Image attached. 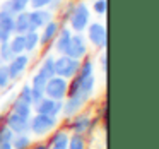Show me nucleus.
<instances>
[{
    "instance_id": "f257e3e1",
    "label": "nucleus",
    "mask_w": 159,
    "mask_h": 149,
    "mask_svg": "<svg viewBox=\"0 0 159 149\" xmlns=\"http://www.w3.org/2000/svg\"><path fill=\"white\" fill-rule=\"evenodd\" d=\"M67 93H69V82H67V79L53 76L46 81V86H45V96L46 98L55 100V101H62L67 96Z\"/></svg>"
},
{
    "instance_id": "f03ea898",
    "label": "nucleus",
    "mask_w": 159,
    "mask_h": 149,
    "mask_svg": "<svg viewBox=\"0 0 159 149\" xmlns=\"http://www.w3.org/2000/svg\"><path fill=\"white\" fill-rule=\"evenodd\" d=\"M80 62L75 58H70L69 55H62L58 60H55V76L63 77V79H70L75 77L79 72Z\"/></svg>"
},
{
    "instance_id": "7ed1b4c3",
    "label": "nucleus",
    "mask_w": 159,
    "mask_h": 149,
    "mask_svg": "<svg viewBox=\"0 0 159 149\" xmlns=\"http://www.w3.org/2000/svg\"><path fill=\"white\" fill-rule=\"evenodd\" d=\"M57 123H58L57 117L38 113L33 120H29V130L36 135H46L50 130H53L57 127Z\"/></svg>"
},
{
    "instance_id": "20e7f679",
    "label": "nucleus",
    "mask_w": 159,
    "mask_h": 149,
    "mask_svg": "<svg viewBox=\"0 0 159 149\" xmlns=\"http://www.w3.org/2000/svg\"><path fill=\"white\" fill-rule=\"evenodd\" d=\"M69 17H70V26H72V29L77 33H80L87 28V24H89V9L84 4H79L72 9Z\"/></svg>"
},
{
    "instance_id": "39448f33",
    "label": "nucleus",
    "mask_w": 159,
    "mask_h": 149,
    "mask_svg": "<svg viewBox=\"0 0 159 149\" xmlns=\"http://www.w3.org/2000/svg\"><path fill=\"white\" fill-rule=\"evenodd\" d=\"M87 53V46H86V41L80 35H75L70 38V43L67 46V52L65 55H69L70 58H75V60H80L82 57H86Z\"/></svg>"
},
{
    "instance_id": "423d86ee",
    "label": "nucleus",
    "mask_w": 159,
    "mask_h": 149,
    "mask_svg": "<svg viewBox=\"0 0 159 149\" xmlns=\"http://www.w3.org/2000/svg\"><path fill=\"white\" fill-rule=\"evenodd\" d=\"M5 122H7V127L14 134H26V132H29V118H24L21 115L14 113V111H11L7 115V120Z\"/></svg>"
},
{
    "instance_id": "0eeeda50",
    "label": "nucleus",
    "mask_w": 159,
    "mask_h": 149,
    "mask_svg": "<svg viewBox=\"0 0 159 149\" xmlns=\"http://www.w3.org/2000/svg\"><path fill=\"white\" fill-rule=\"evenodd\" d=\"M87 38H89V41L94 46L103 48V46H106V28L103 24H99V22H94L87 29Z\"/></svg>"
},
{
    "instance_id": "6e6552de",
    "label": "nucleus",
    "mask_w": 159,
    "mask_h": 149,
    "mask_svg": "<svg viewBox=\"0 0 159 149\" xmlns=\"http://www.w3.org/2000/svg\"><path fill=\"white\" fill-rule=\"evenodd\" d=\"M63 103L62 101H55L50 100V98H43L41 101L36 103V111L41 115H52V117H57V115L62 111Z\"/></svg>"
},
{
    "instance_id": "1a4fd4ad",
    "label": "nucleus",
    "mask_w": 159,
    "mask_h": 149,
    "mask_svg": "<svg viewBox=\"0 0 159 149\" xmlns=\"http://www.w3.org/2000/svg\"><path fill=\"white\" fill-rule=\"evenodd\" d=\"M87 101L86 96H82V94H74V96H67V101L65 105L62 106V111L65 117H72V115H75L77 111L80 110V108L84 106V103Z\"/></svg>"
},
{
    "instance_id": "9d476101",
    "label": "nucleus",
    "mask_w": 159,
    "mask_h": 149,
    "mask_svg": "<svg viewBox=\"0 0 159 149\" xmlns=\"http://www.w3.org/2000/svg\"><path fill=\"white\" fill-rule=\"evenodd\" d=\"M52 21V12L50 11H41V9H34L29 12V24H31V31H36L38 28H43Z\"/></svg>"
},
{
    "instance_id": "9b49d317",
    "label": "nucleus",
    "mask_w": 159,
    "mask_h": 149,
    "mask_svg": "<svg viewBox=\"0 0 159 149\" xmlns=\"http://www.w3.org/2000/svg\"><path fill=\"white\" fill-rule=\"evenodd\" d=\"M28 62H29V58H28L26 55H22V53H21V55H16L14 58L9 62V65H7V70H9V76H11V79H17V77L26 70Z\"/></svg>"
},
{
    "instance_id": "f8f14e48",
    "label": "nucleus",
    "mask_w": 159,
    "mask_h": 149,
    "mask_svg": "<svg viewBox=\"0 0 159 149\" xmlns=\"http://www.w3.org/2000/svg\"><path fill=\"white\" fill-rule=\"evenodd\" d=\"M14 31L17 35H26L28 31H31V24H29V12H19L14 17Z\"/></svg>"
},
{
    "instance_id": "ddd939ff",
    "label": "nucleus",
    "mask_w": 159,
    "mask_h": 149,
    "mask_svg": "<svg viewBox=\"0 0 159 149\" xmlns=\"http://www.w3.org/2000/svg\"><path fill=\"white\" fill-rule=\"evenodd\" d=\"M70 127L75 134H84V132L91 130V120L89 115H77L72 122H70Z\"/></svg>"
},
{
    "instance_id": "4468645a",
    "label": "nucleus",
    "mask_w": 159,
    "mask_h": 149,
    "mask_svg": "<svg viewBox=\"0 0 159 149\" xmlns=\"http://www.w3.org/2000/svg\"><path fill=\"white\" fill-rule=\"evenodd\" d=\"M67 144H69V135H67V132L58 130L48 141V149H67Z\"/></svg>"
},
{
    "instance_id": "2eb2a0df",
    "label": "nucleus",
    "mask_w": 159,
    "mask_h": 149,
    "mask_svg": "<svg viewBox=\"0 0 159 149\" xmlns=\"http://www.w3.org/2000/svg\"><path fill=\"white\" fill-rule=\"evenodd\" d=\"M45 28V31H43L41 38H39V43L41 45H48L52 40H55L57 33H58V24H57L55 21H50L46 26H43Z\"/></svg>"
},
{
    "instance_id": "dca6fc26",
    "label": "nucleus",
    "mask_w": 159,
    "mask_h": 149,
    "mask_svg": "<svg viewBox=\"0 0 159 149\" xmlns=\"http://www.w3.org/2000/svg\"><path fill=\"white\" fill-rule=\"evenodd\" d=\"M70 38H72V35H70L69 29H62V31H60L58 40H57V45H55L57 52L62 53V55H65L67 46H69V43H70Z\"/></svg>"
},
{
    "instance_id": "f3484780",
    "label": "nucleus",
    "mask_w": 159,
    "mask_h": 149,
    "mask_svg": "<svg viewBox=\"0 0 159 149\" xmlns=\"http://www.w3.org/2000/svg\"><path fill=\"white\" fill-rule=\"evenodd\" d=\"M39 74L45 79H50V77L55 76V60H53V57H46L45 58V62L39 67Z\"/></svg>"
},
{
    "instance_id": "a211bd4d",
    "label": "nucleus",
    "mask_w": 159,
    "mask_h": 149,
    "mask_svg": "<svg viewBox=\"0 0 159 149\" xmlns=\"http://www.w3.org/2000/svg\"><path fill=\"white\" fill-rule=\"evenodd\" d=\"M0 28L4 29L5 33L12 35V33H14V16L0 11Z\"/></svg>"
},
{
    "instance_id": "6ab92c4d",
    "label": "nucleus",
    "mask_w": 159,
    "mask_h": 149,
    "mask_svg": "<svg viewBox=\"0 0 159 149\" xmlns=\"http://www.w3.org/2000/svg\"><path fill=\"white\" fill-rule=\"evenodd\" d=\"M12 111L17 113V115H21V117H24V118H29V115H31V105L17 98L16 103L12 105Z\"/></svg>"
},
{
    "instance_id": "aec40b11",
    "label": "nucleus",
    "mask_w": 159,
    "mask_h": 149,
    "mask_svg": "<svg viewBox=\"0 0 159 149\" xmlns=\"http://www.w3.org/2000/svg\"><path fill=\"white\" fill-rule=\"evenodd\" d=\"M31 146V139L26 134H14L12 137V147L14 149H28Z\"/></svg>"
},
{
    "instance_id": "412c9836",
    "label": "nucleus",
    "mask_w": 159,
    "mask_h": 149,
    "mask_svg": "<svg viewBox=\"0 0 159 149\" xmlns=\"http://www.w3.org/2000/svg\"><path fill=\"white\" fill-rule=\"evenodd\" d=\"M11 50L14 52V55H21L22 52H26V43H24V35H17L12 38V41L9 43Z\"/></svg>"
},
{
    "instance_id": "4be33fe9",
    "label": "nucleus",
    "mask_w": 159,
    "mask_h": 149,
    "mask_svg": "<svg viewBox=\"0 0 159 149\" xmlns=\"http://www.w3.org/2000/svg\"><path fill=\"white\" fill-rule=\"evenodd\" d=\"M24 43H26V52H33L39 43V35L36 31H28L24 35Z\"/></svg>"
},
{
    "instance_id": "5701e85b",
    "label": "nucleus",
    "mask_w": 159,
    "mask_h": 149,
    "mask_svg": "<svg viewBox=\"0 0 159 149\" xmlns=\"http://www.w3.org/2000/svg\"><path fill=\"white\" fill-rule=\"evenodd\" d=\"M67 149H86V141H84L82 134H74L69 139Z\"/></svg>"
},
{
    "instance_id": "b1692460",
    "label": "nucleus",
    "mask_w": 159,
    "mask_h": 149,
    "mask_svg": "<svg viewBox=\"0 0 159 149\" xmlns=\"http://www.w3.org/2000/svg\"><path fill=\"white\" fill-rule=\"evenodd\" d=\"M14 57H16V55H14V52L11 50V45H9V41L0 43V58L5 60V62H11Z\"/></svg>"
},
{
    "instance_id": "393cba45",
    "label": "nucleus",
    "mask_w": 159,
    "mask_h": 149,
    "mask_svg": "<svg viewBox=\"0 0 159 149\" xmlns=\"http://www.w3.org/2000/svg\"><path fill=\"white\" fill-rule=\"evenodd\" d=\"M46 81H48V79H45V77H43L41 74L38 72L34 77H33V86H31V89H33V91H39V93H45Z\"/></svg>"
},
{
    "instance_id": "a878e982",
    "label": "nucleus",
    "mask_w": 159,
    "mask_h": 149,
    "mask_svg": "<svg viewBox=\"0 0 159 149\" xmlns=\"http://www.w3.org/2000/svg\"><path fill=\"white\" fill-rule=\"evenodd\" d=\"M11 81V76H9L7 65H0V87H5Z\"/></svg>"
},
{
    "instance_id": "bb28decb",
    "label": "nucleus",
    "mask_w": 159,
    "mask_h": 149,
    "mask_svg": "<svg viewBox=\"0 0 159 149\" xmlns=\"http://www.w3.org/2000/svg\"><path fill=\"white\" fill-rule=\"evenodd\" d=\"M12 137H14V132H12L7 125L0 128V142H11Z\"/></svg>"
},
{
    "instance_id": "cd10ccee",
    "label": "nucleus",
    "mask_w": 159,
    "mask_h": 149,
    "mask_svg": "<svg viewBox=\"0 0 159 149\" xmlns=\"http://www.w3.org/2000/svg\"><path fill=\"white\" fill-rule=\"evenodd\" d=\"M19 100L26 101V103L33 105V100H31V86H24L21 91V94H19Z\"/></svg>"
},
{
    "instance_id": "c85d7f7f",
    "label": "nucleus",
    "mask_w": 159,
    "mask_h": 149,
    "mask_svg": "<svg viewBox=\"0 0 159 149\" xmlns=\"http://www.w3.org/2000/svg\"><path fill=\"white\" fill-rule=\"evenodd\" d=\"M0 11L7 12V14H11V16H16V9H14V4H12V0H5L4 4H2V9H0Z\"/></svg>"
},
{
    "instance_id": "c756f323",
    "label": "nucleus",
    "mask_w": 159,
    "mask_h": 149,
    "mask_svg": "<svg viewBox=\"0 0 159 149\" xmlns=\"http://www.w3.org/2000/svg\"><path fill=\"white\" fill-rule=\"evenodd\" d=\"M12 4H14L16 14H19V12H22L26 9V5L29 4V0H12Z\"/></svg>"
},
{
    "instance_id": "7c9ffc66",
    "label": "nucleus",
    "mask_w": 159,
    "mask_h": 149,
    "mask_svg": "<svg viewBox=\"0 0 159 149\" xmlns=\"http://www.w3.org/2000/svg\"><path fill=\"white\" fill-rule=\"evenodd\" d=\"M106 7H108L106 0H96V4H94V11H96L98 14H104V12H106Z\"/></svg>"
},
{
    "instance_id": "2f4dec72",
    "label": "nucleus",
    "mask_w": 159,
    "mask_h": 149,
    "mask_svg": "<svg viewBox=\"0 0 159 149\" xmlns=\"http://www.w3.org/2000/svg\"><path fill=\"white\" fill-rule=\"evenodd\" d=\"M50 2H52V0H29V4H31L33 9H43V7H46Z\"/></svg>"
},
{
    "instance_id": "473e14b6",
    "label": "nucleus",
    "mask_w": 159,
    "mask_h": 149,
    "mask_svg": "<svg viewBox=\"0 0 159 149\" xmlns=\"http://www.w3.org/2000/svg\"><path fill=\"white\" fill-rule=\"evenodd\" d=\"M9 36H11V35H9V33H5L4 29L0 28V43H4V41H9Z\"/></svg>"
},
{
    "instance_id": "72a5a7b5",
    "label": "nucleus",
    "mask_w": 159,
    "mask_h": 149,
    "mask_svg": "<svg viewBox=\"0 0 159 149\" xmlns=\"http://www.w3.org/2000/svg\"><path fill=\"white\" fill-rule=\"evenodd\" d=\"M106 63H108V60H106V53H104V55H101V67H103V70L104 72H106Z\"/></svg>"
},
{
    "instance_id": "f704fd0d",
    "label": "nucleus",
    "mask_w": 159,
    "mask_h": 149,
    "mask_svg": "<svg viewBox=\"0 0 159 149\" xmlns=\"http://www.w3.org/2000/svg\"><path fill=\"white\" fill-rule=\"evenodd\" d=\"M0 149H14L12 147V141L11 142H0Z\"/></svg>"
},
{
    "instance_id": "c9c22d12",
    "label": "nucleus",
    "mask_w": 159,
    "mask_h": 149,
    "mask_svg": "<svg viewBox=\"0 0 159 149\" xmlns=\"http://www.w3.org/2000/svg\"><path fill=\"white\" fill-rule=\"evenodd\" d=\"M33 149H48V144H36Z\"/></svg>"
}]
</instances>
